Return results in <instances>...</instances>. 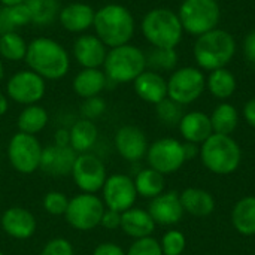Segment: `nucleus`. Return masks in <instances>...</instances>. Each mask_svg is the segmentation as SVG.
<instances>
[{"instance_id": "nucleus-6", "label": "nucleus", "mask_w": 255, "mask_h": 255, "mask_svg": "<svg viewBox=\"0 0 255 255\" xmlns=\"http://www.w3.org/2000/svg\"><path fill=\"white\" fill-rule=\"evenodd\" d=\"M145 70L146 54L131 43L111 48L103 63V72L108 81L115 84L133 82Z\"/></svg>"}, {"instance_id": "nucleus-14", "label": "nucleus", "mask_w": 255, "mask_h": 255, "mask_svg": "<svg viewBox=\"0 0 255 255\" xmlns=\"http://www.w3.org/2000/svg\"><path fill=\"white\" fill-rule=\"evenodd\" d=\"M103 203L108 209L117 211V212H126L130 208H133L136 199H137V191L134 187V181L127 176V175H112L108 176L103 188Z\"/></svg>"}, {"instance_id": "nucleus-18", "label": "nucleus", "mask_w": 255, "mask_h": 255, "mask_svg": "<svg viewBox=\"0 0 255 255\" xmlns=\"http://www.w3.org/2000/svg\"><path fill=\"white\" fill-rule=\"evenodd\" d=\"M148 212L154 223L158 226H173L178 224L184 217V208L179 194L175 191L161 193L160 196L151 199Z\"/></svg>"}, {"instance_id": "nucleus-40", "label": "nucleus", "mask_w": 255, "mask_h": 255, "mask_svg": "<svg viewBox=\"0 0 255 255\" xmlns=\"http://www.w3.org/2000/svg\"><path fill=\"white\" fill-rule=\"evenodd\" d=\"M126 255H163V251L160 242L152 236H148V238L136 239Z\"/></svg>"}, {"instance_id": "nucleus-20", "label": "nucleus", "mask_w": 255, "mask_h": 255, "mask_svg": "<svg viewBox=\"0 0 255 255\" xmlns=\"http://www.w3.org/2000/svg\"><path fill=\"white\" fill-rule=\"evenodd\" d=\"M96 10L84 1H73L60 9V25L69 33H84L94 24Z\"/></svg>"}, {"instance_id": "nucleus-46", "label": "nucleus", "mask_w": 255, "mask_h": 255, "mask_svg": "<svg viewBox=\"0 0 255 255\" xmlns=\"http://www.w3.org/2000/svg\"><path fill=\"white\" fill-rule=\"evenodd\" d=\"M54 143L58 146H70V131L67 128H58L54 134Z\"/></svg>"}, {"instance_id": "nucleus-29", "label": "nucleus", "mask_w": 255, "mask_h": 255, "mask_svg": "<svg viewBox=\"0 0 255 255\" xmlns=\"http://www.w3.org/2000/svg\"><path fill=\"white\" fill-rule=\"evenodd\" d=\"M48 118L49 117H48L46 109L36 103V105L25 106L21 111V114L18 115L16 126H18V130L21 133L36 136L37 133H40L46 127Z\"/></svg>"}, {"instance_id": "nucleus-26", "label": "nucleus", "mask_w": 255, "mask_h": 255, "mask_svg": "<svg viewBox=\"0 0 255 255\" xmlns=\"http://www.w3.org/2000/svg\"><path fill=\"white\" fill-rule=\"evenodd\" d=\"M70 148L76 154L88 152L97 142L99 130L94 124V121L90 120H78L70 127Z\"/></svg>"}, {"instance_id": "nucleus-52", "label": "nucleus", "mask_w": 255, "mask_h": 255, "mask_svg": "<svg viewBox=\"0 0 255 255\" xmlns=\"http://www.w3.org/2000/svg\"><path fill=\"white\" fill-rule=\"evenodd\" d=\"M0 36H1V33H0Z\"/></svg>"}, {"instance_id": "nucleus-42", "label": "nucleus", "mask_w": 255, "mask_h": 255, "mask_svg": "<svg viewBox=\"0 0 255 255\" xmlns=\"http://www.w3.org/2000/svg\"><path fill=\"white\" fill-rule=\"evenodd\" d=\"M100 226L108 229V230H117L121 229V212L112 211V209H105V214L102 217Z\"/></svg>"}, {"instance_id": "nucleus-27", "label": "nucleus", "mask_w": 255, "mask_h": 255, "mask_svg": "<svg viewBox=\"0 0 255 255\" xmlns=\"http://www.w3.org/2000/svg\"><path fill=\"white\" fill-rule=\"evenodd\" d=\"M232 223L242 236L255 235V196L241 199L232 211Z\"/></svg>"}, {"instance_id": "nucleus-33", "label": "nucleus", "mask_w": 255, "mask_h": 255, "mask_svg": "<svg viewBox=\"0 0 255 255\" xmlns=\"http://www.w3.org/2000/svg\"><path fill=\"white\" fill-rule=\"evenodd\" d=\"M31 24V18L25 3L16 6H1L0 7V33L16 31L21 27Z\"/></svg>"}, {"instance_id": "nucleus-11", "label": "nucleus", "mask_w": 255, "mask_h": 255, "mask_svg": "<svg viewBox=\"0 0 255 255\" xmlns=\"http://www.w3.org/2000/svg\"><path fill=\"white\" fill-rule=\"evenodd\" d=\"M46 91V81L36 72L25 69L15 72L6 84V94L15 103L30 106L40 102Z\"/></svg>"}, {"instance_id": "nucleus-41", "label": "nucleus", "mask_w": 255, "mask_h": 255, "mask_svg": "<svg viewBox=\"0 0 255 255\" xmlns=\"http://www.w3.org/2000/svg\"><path fill=\"white\" fill-rule=\"evenodd\" d=\"M40 255H75V251L67 239L55 238L45 244Z\"/></svg>"}, {"instance_id": "nucleus-7", "label": "nucleus", "mask_w": 255, "mask_h": 255, "mask_svg": "<svg viewBox=\"0 0 255 255\" xmlns=\"http://www.w3.org/2000/svg\"><path fill=\"white\" fill-rule=\"evenodd\" d=\"M184 33L199 37L218 27L221 7L217 0H184L178 10Z\"/></svg>"}, {"instance_id": "nucleus-10", "label": "nucleus", "mask_w": 255, "mask_h": 255, "mask_svg": "<svg viewBox=\"0 0 255 255\" xmlns=\"http://www.w3.org/2000/svg\"><path fill=\"white\" fill-rule=\"evenodd\" d=\"M42 145L36 136L18 131L13 134L7 145V158L10 166L24 175L36 172L40 166Z\"/></svg>"}, {"instance_id": "nucleus-48", "label": "nucleus", "mask_w": 255, "mask_h": 255, "mask_svg": "<svg viewBox=\"0 0 255 255\" xmlns=\"http://www.w3.org/2000/svg\"><path fill=\"white\" fill-rule=\"evenodd\" d=\"M9 109V100L4 94L0 93V117H3Z\"/></svg>"}, {"instance_id": "nucleus-24", "label": "nucleus", "mask_w": 255, "mask_h": 255, "mask_svg": "<svg viewBox=\"0 0 255 255\" xmlns=\"http://www.w3.org/2000/svg\"><path fill=\"white\" fill-rule=\"evenodd\" d=\"M108 76L102 69H82L73 78V91L81 99L99 96L108 85Z\"/></svg>"}, {"instance_id": "nucleus-51", "label": "nucleus", "mask_w": 255, "mask_h": 255, "mask_svg": "<svg viewBox=\"0 0 255 255\" xmlns=\"http://www.w3.org/2000/svg\"><path fill=\"white\" fill-rule=\"evenodd\" d=\"M0 255H4V254H3V253H0Z\"/></svg>"}, {"instance_id": "nucleus-9", "label": "nucleus", "mask_w": 255, "mask_h": 255, "mask_svg": "<svg viewBox=\"0 0 255 255\" xmlns=\"http://www.w3.org/2000/svg\"><path fill=\"white\" fill-rule=\"evenodd\" d=\"M105 203L96 194L81 193L69 200L66 209V221L79 232H88L100 226L102 217L105 214Z\"/></svg>"}, {"instance_id": "nucleus-12", "label": "nucleus", "mask_w": 255, "mask_h": 255, "mask_svg": "<svg viewBox=\"0 0 255 255\" xmlns=\"http://www.w3.org/2000/svg\"><path fill=\"white\" fill-rule=\"evenodd\" d=\"M148 164L151 169L161 175L175 173L187 161L184 154V145L172 137H163L148 146L146 152Z\"/></svg>"}, {"instance_id": "nucleus-47", "label": "nucleus", "mask_w": 255, "mask_h": 255, "mask_svg": "<svg viewBox=\"0 0 255 255\" xmlns=\"http://www.w3.org/2000/svg\"><path fill=\"white\" fill-rule=\"evenodd\" d=\"M184 145V154H185V160H193L196 155L200 154V148L197 143H191V142H185L182 143Z\"/></svg>"}, {"instance_id": "nucleus-4", "label": "nucleus", "mask_w": 255, "mask_h": 255, "mask_svg": "<svg viewBox=\"0 0 255 255\" xmlns=\"http://www.w3.org/2000/svg\"><path fill=\"white\" fill-rule=\"evenodd\" d=\"M140 30L148 43L154 48L176 49L184 36V28L178 12L169 7H154L145 13Z\"/></svg>"}, {"instance_id": "nucleus-44", "label": "nucleus", "mask_w": 255, "mask_h": 255, "mask_svg": "<svg viewBox=\"0 0 255 255\" xmlns=\"http://www.w3.org/2000/svg\"><path fill=\"white\" fill-rule=\"evenodd\" d=\"M93 255H126L124 250L112 242H103L93 251Z\"/></svg>"}, {"instance_id": "nucleus-50", "label": "nucleus", "mask_w": 255, "mask_h": 255, "mask_svg": "<svg viewBox=\"0 0 255 255\" xmlns=\"http://www.w3.org/2000/svg\"><path fill=\"white\" fill-rule=\"evenodd\" d=\"M3 76H4V67H3V63H1V60H0V81L3 79Z\"/></svg>"}, {"instance_id": "nucleus-1", "label": "nucleus", "mask_w": 255, "mask_h": 255, "mask_svg": "<svg viewBox=\"0 0 255 255\" xmlns=\"http://www.w3.org/2000/svg\"><path fill=\"white\" fill-rule=\"evenodd\" d=\"M25 63L30 70L36 72L45 81L64 78L70 69V55L67 49L51 37H36L27 45Z\"/></svg>"}, {"instance_id": "nucleus-5", "label": "nucleus", "mask_w": 255, "mask_h": 255, "mask_svg": "<svg viewBox=\"0 0 255 255\" xmlns=\"http://www.w3.org/2000/svg\"><path fill=\"white\" fill-rule=\"evenodd\" d=\"M200 158L203 166L215 175H230L238 170L242 151L239 143L226 134L212 133L200 145Z\"/></svg>"}, {"instance_id": "nucleus-37", "label": "nucleus", "mask_w": 255, "mask_h": 255, "mask_svg": "<svg viewBox=\"0 0 255 255\" xmlns=\"http://www.w3.org/2000/svg\"><path fill=\"white\" fill-rule=\"evenodd\" d=\"M185 245H187L185 236L178 230L167 232L160 242L163 255H182V253L185 251Z\"/></svg>"}, {"instance_id": "nucleus-8", "label": "nucleus", "mask_w": 255, "mask_h": 255, "mask_svg": "<svg viewBox=\"0 0 255 255\" xmlns=\"http://www.w3.org/2000/svg\"><path fill=\"white\" fill-rule=\"evenodd\" d=\"M206 90V76L202 69L185 66L175 69L167 79V97L185 106L196 102Z\"/></svg>"}, {"instance_id": "nucleus-3", "label": "nucleus", "mask_w": 255, "mask_h": 255, "mask_svg": "<svg viewBox=\"0 0 255 255\" xmlns=\"http://www.w3.org/2000/svg\"><path fill=\"white\" fill-rule=\"evenodd\" d=\"M236 54V40L232 33L223 28H214L196 37L193 55L197 67L202 70H217L226 67Z\"/></svg>"}, {"instance_id": "nucleus-2", "label": "nucleus", "mask_w": 255, "mask_h": 255, "mask_svg": "<svg viewBox=\"0 0 255 255\" xmlns=\"http://www.w3.org/2000/svg\"><path fill=\"white\" fill-rule=\"evenodd\" d=\"M94 34L111 49L126 43L134 36L136 21L128 7L120 3H108L96 10Z\"/></svg>"}, {"instance_id": "nucleus-31", "label": "nucleus", "mask_w": 255, "mask_h": 255, "mask_svg": "<svg viewBox=\"0 0 255 255\" xmlns=\"http://www.w3.org/2000/svg\"><path fill=\"white\" fill-rule=\"evenodd\" d=\"M133 181L137 196H142L145 199H154L164 193V175L151 167L142 169Z\"/></svg>"}, {"instance_id": "nucleus-22", "label": "nucleus", "mask_w": 255, "mask_h": 255, "mask_svg": "<svg viewBox=\"0 0 255 255\" xmlns=\"http://www.w3.org/2000/svg\"><path fill=\"white\" fill-rule=\"evenodd\" d=\"M181 136L185 139V142L202 145L212 133V124L209 115L200 111H193L188 114H184L182 120L178 124Z\"/></svg>"}, {"instance_id": "nucleus-45", "label": "nucleus", "mask_w": 255, "mask_h": 255, "mask_svg": "<svg viewBox=\"0 0 255 255\" xmlns=\"http://www.w3.org/2000/svg\"><path fill=\"white\" fill-rule=\"evenodd\" d=\"M244 118L253 128H255V97L244 105Z\"/></svg>"}, {"instance_id": "nucleus-17", "label": "nucleus", "mask_w": 255, "mask_h": 255, "mask_svg": "<svg viewBox=\"0 0 255 255\" xmlns=\"http://www.w3.org/2000/svg\"><path fill=\"white\" fill-rule=\"evenodd\" d=\"M76 157L78 154L70 146H58L52 143L42 149L39 169L49 176H67L72 175Z\"/></svg>"}, {"instance_id": "nucleus-36", "label": "nucleus", "mask_w": 255, "mask_h": 255, "mask_svg": "<svg viewBox=\"0 0 255 255\" xmlns=\"http://www.w3.org/2000/svg\"><path fill=\"white\" fill-rule=\"evenodd\" d=\"M155 112H157L158 120L161 123L167 124V126H176V124H179V121L184 117L182 105L173 102L169 97H166L164 100H161L160 103L155 105Z\"/></svg>"}, {"instance_id": "nucleus-43", "label": "nucleus", "mask_w": 255, "mask_h": 255, "mask_svg": "<svg viewBox=\"0 0 255 255\" xmlns=\"http://www.w3.org/2000/svg\"><path fill=\"white\" fill-rule=\"evenodd\" d=\"M242 49H244V55H245L247 61L255 66V30L247 34V37L244 39Z\"/></svg>"}, {"instance_id": "nucleus-21", "label": "nucleus", "mask_w": 255, "mask_h": 255, "mask_svg": "<svg viewBox=\"0 0 255 255\" xmlns=\"http://www.w3.org/2000/svg\"><path fill=\"white\" fill-rule=\"evenodd\" d=\"M134 91L139 99L146 103L157 105L167 97V81L161 73L146 69L133 81Z\"/></svg>"}, {"instance_id": "nucleus-28", "label": "nucleus", "mask_w": 255, "mask_h": 255, "mask_svg": "<svg viewBox=\"0 0 255 255\" xmlns=\"http://www.w3.org/2000/svg\"><path fill=\"white\" fill-rule=\"evenodd\" d=\"M236 87V76L226 67L209 72V76L206 78V88L215 99L220 100L230 99L235 94Z\"/></svg>"}, {"instance_id": "nucleus-49", "label": "nucleus", "mask_w": 255, "mask_h": 255, "mask_svg": "<svg viewBox=\"0 0 255 255\" xmlns=\"http://www.w3.org/2000/svg\"><path fill=\"white\" fill-rule=\"evenodd\" d=\"M1 6H16L25 3V0H0Z\"/></svg>"}, {"instance_id": "nucleus-39", "label": "nucleus", "mask_w": 255, "mask_h": 255, "mask_svg": "<svg viewBox=\"0 0 255 255\" xmlns=\"http://www.w3.org/2000/svg\"><path fill=\"white\" fill-rule=\"evenodd\" d=\"M105 111H106V102L100 96L84 99V102L79 106L81 117L84 120H90V121L100 118L105 114Z\"/></svg>"}, {"instance_id": "nucleus-25", "label": "nucleus", "mask_w": 255, "mask_h": 255, "mask_svg": "<svg viewBox=\"0 0 255 255\" xmlns=\"http://www.w3.org/2000/svg\"><path fill=\"white\" fill-rule=\"evenodd\" d=\"M182 208L193 217H208L215 211L214 196L202 188H187L179 194Z\"/></svg>"}, {"instance_id": "nucleus-23", "label": "nucleus", "mask_w": 255, "mask_h": 255, "mask_svg": "<svg viewBox=\"0 0 255 255\" xmlns=\"http://www.w3.org/2000/svg\"><path fill=\"white\" fill-rule=\"evenodd\" d=\"M155 226L157 224L154 223L148 211L130 208L128 211L121 214V230L133 239L151 236L155 230Z\"/></svg>"}, {"instance_id": "nucleus-34", "label": "nucleus", "mask_w": 255, "mask_h": 255, "mask_svg": "<svg viewBox=\"0 0 255 255\" xmlns=\"http://www.w3.org/2000/svg\"><path fill=\"white\" fill-rule=\"evenodd\" d=\"M27 42L25 39L16 33H4L0 36V57L7 61H22L27 54Z\"/></svg>"}, {"instance_id": "nucleus-35", "label": "nucleus", "mask_w": 255, "mask_h": 255, "mask_svg": "<svg viewBox=\"0 0 255 255\" xmlns=\"http://www.w3.org/2000/svg\"><path fill=\"white\" fill-rule=\"evenodd\" d=\"M178 66V52L176 49L167 48H154L149 54H146V69L154 72H170Z\"/></svg>"}, {"instance_id": "nucleus-19", "label": "nucleus", "mask_w": 255, "mask_h": 255, "mask_svg": "<svg viewBox=\"0 0 255 255\" xmlns=\"http://www.w3.org/2000/svg\"><path fill=\"white\" fill-rule=\"evenodd\" d=\"M0 224H1L3 232L7 236L18 239V241L31 238L37 227L34 215L30 211L19 208V206L6 209L1 215Z\"/></svg>"}, {"instance_id": "nucleus-13", "label": "nucleus", "mask_w": 255, "mask_h": 255, "mask_svg": "<svg viewBox=\"0 0 255 255\" xmlns=\"http://www.w3.org/2000/svg\"><path fill=\"white\" fill-rule=\"evenodd\" d=\"M72 176L76 187L87 194H96L97 191H100L108 179L103 161L97 155L90 152L78 154L73 164Z\"/></svg>"}, {"instance_id": "nucleus-16", "label": "nucleus", "mask_w": 255, "mask_h": 255, "mask_svg": "<svg viewBox=\"0 0 255 255\" xmlns=\"http://www.w3.org/2000/svg\"><path fill=\"white\" fill-rule=\"evenodd\" d=\"M114 143L118 154L127 161H139L148 152V140L145 133L131 124L123 126L117 130Z\"/></svg>"}, {"instance_id": "nucleus-15", "label": "nucleus", "mask_w": 255, "mask_h": 255, "mask_svg": "<svg viewBox=\"0 0 255 255\" xmlns=\"http://www.w3.org/2000/svg\"><path fill=\"white\" fill-rule=\"evenodd\" d=\"M109 48L96 34H79L72 48L73 58L82 69H100Z\"/></svg>"}, {"instance_id": "nucleus-30", "label": "nucleus", "mask_w": 255, "mask_h": 255, "mask_svg": "<svg viewBox=\"0 0 255 255\" xmlns=\"http://www.w3.org/2000/svg\"><path fill=\"white\" fill-rule=\"evenodd\" d=\"M209 118L214 133L218 134L232 136L239 124V112L230 103H220Z\"/></svg>"}, {"instance_id": "nucleus-38", "label": "nucleus", "mask_w": 255, "mask_h": 255, "mask_svg": "<svg viewBox=\"0 0 255 255\" xmlns=\"http://www.w3.org/2000/svg\"><path fill=\"white\" fill-rule=\"evenodd\" d=\"M43 209L51 215H64L69 206V199L64 193L60 191H49L43 197Z\"/></svg>"}, {"instance_id": "nucleus-32", "label": "nucleus", "mask_w": 255, "mask_h": 255, "mask_svg": "<svg viewBox=\"0 0 255 255\" xmlns=\"http://www.w3.org/2000/svg\"><path fill=\"white\" fill-rule=\"evenodd\" d=\"M25 6L31 18V24L39 27L51 25L58 19L61 9L58 0H25Z\"/></svg>"}]
</instances>
